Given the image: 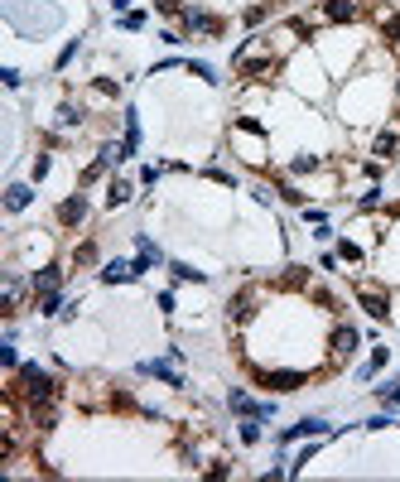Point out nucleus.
Instances as JSON below:
<instances>
[{
    "label": "nucleus",
    "instance_id": "obj_2",
    "mask_svg": "<svg viewBox=\"0 0 400 482\" xmlns=\"http://www.w3.org/2000/svg\"><path fill=\"white\" fill-rule=\"evenodd\" d=\"M184 29L188 34H208V39H222V29H227V20H217L213 10H198V5H184Z\"/></svg>",
    "mask_w": 400,
    "mask_h": 482
},
{
    "label": "nucleus",
    "instance_id": "obj_24",
    "mask_svg": "<svg viewBox=\"0 0 400 482\" xmlns=\"http://www.w3.org/2000/svg\"><path fill=\"white\" fill-rule=\"evenodd\" d=\"M155 10H160V15H184V5H179V0H155Z\"/></svg>",
    "mask_w": 400,
    "mask_h": 482
},
{
    "label": "nucleus",
    "instance_id": "obj_15",
    "mask_svg": "<svg viewBox=\"0 0 400 482\" xmlns=\"http://www.w3.org/2000/svg\"><path fill=\"white\" fill-rule=\"evenodd\" d=\"M299 434H328V420H299L290 434H280V444H290V439H299Z\"/></svg>",
    "mask_w": 400,
    "mask_h": 482
},
{
    "label": "nucleus",
    "instance_id": "obj_16",
    "mask_svg": "<svg viewBox=\"0 0 400 482\" xmlns=\"http://www.w3.org/2000/svg\"><path fill=\"white\" fill-rule=\"evenodd\" d=\"M131 193H135V188L126 184V179H111V188H107V203H111V208H121V203H131Z\"/></svg>",
    "mask_w": 400,
    "mask_h": 482
},
{
    "label": "nucleus",
    "instance_id": "obj_4",
    "mask_svg": "<svg viewBox=\"0 0 400 482\" xmlns=\"http://www.w3.org/2000/svg\"><path fill=\"white\" fill-rule=\"evenodd\" d=\"M357 343H362V338H357V328H352V323H338V328H333V362L352 357V352H357Z\"/></svg>",
    "mask_w": 400,
    "mask_h": 482
},
{
    "label": "nucleus",
    "instance_id": "obj_8",
    "mask_svg": "<svg viewBox=\"0 0 400 482\" xmlns=\"http://www.w3.org/2000/svg\"><path fill=\"white\" fill-rule=\"evenodd\" d=\"M82 217H87V198H82V193H73V198L58 203V222H63V227H78Z\"/></svg>",
    "mask_w": 400,
    "mask_h": 482
},
{
    "label": "nucleus",
    "instance_id": "obj_3",
    "mask_svg": "<svg viewBox=\"0 0 400 482\" xmlns=\"http://www.w3.org/2000/svg\"><path fill=\"white\" fill-rule=\"evenodd\" d=\"M357 304L372 314V319H391V295L386 290H372V285H357Z\"/></svg>",
    "mask_w": 400,
    "mask_h": 482
},
{
    "label": "nucleus",
    "instance_id": "obj_5",
    "mask_svg": "<svg viewBox=\"0 0 400 482\" xmlns=\"http://www.w3.org/2000/svg\"><path fill=\"white\" fill-rule=\"evenodd\" d=\"M227 405H232L237 415H256V420H266V415H275V401L256 405V401H251V396H246V391H232V396H227Z\"/></svg>",
    "mask_w": 400,
    "mask_h": 482
},
{
    "label": "nucleus",
    "instance_id": "obj_19",
    "mask_svg": "<svg viewBox=\"0 0 400 482\" xmlns=\"http://www.w3.org/2000/svg\"><path fill=\"white\" fill-rule=\"evenodd\" d=\"M376 396L386 405H400V381H391V386H376Z\"/></svg>",
    "mask_w": 400,
    "mask_h": 482
},
{
    "label": "nucleus",
    "instance_id": "obj_17",
    "mask_svg": "<svg viewBox=\"0 0 400 482\" xmlns=\"http://www.w3.org/2000/svg\"><path fill=\"white\" fill-rule=\"evenodd\" d=\"M39 314H44V319H54V314H63V295H58V290H49V295H39Z\"/></svg>",
    "mask_w": 400,
    "mask_h": 482
},
{
    "label": "nucleus",
    "instance_id": "obj_13",
    "mask_svg": "<svg viewBox=\"0 0 400 482\" xmlns=\"http://www.w3.org/2000/svg\"><path fill=\"white\" fill-rule=\"evenodd\" d=\"M29 203H34V188H29V184H15V188H5V208H10V213H25Z\"/></svg>",
    "mask_w": 400,
    "mask_h": 482
},
{
    "label": "nucleus",
    "instance_id": "obj_22",
    "mask_svg": "<svg viewBox=\"0 0 400 482\" xmlns=\"http://www.w3.org/2000/svg\"><path fill=\"white\" fill-rule=\"evenodd\" d=\"M266 15H270V5H251V10H246V25H261Z\"/></svg>",
    "mask_w": 400,
    "mask_h": 482
},
{
    "label": "nucleus",
    "instance_id": "obj_14",
    "mask_svg": "<svg viewBox=\"0 0 400 482\" xmlns=\"http://www.w3.org/2000/svg\"><path fill=\"white\" fill-rule=\"evenodd\" d=\"M396 150H400V135L396 131H381V135H376V145H372L376 160H396Z\"/></svg>",
    "mask_w": 400,
    "mask_h": 482
},
{
    "label": "nucleus",
    "instance_id": "obj_7",
    "mask_svg": "<svg viewBox=\"0 0 400 482\" xmlns=\"http://www.w3.org/2000/svg\"><path fill=\"white\" fill-rule=\"evenodd\" d=\"M309 376L304 372H261V386H270V391H299Z\"/></svg>",
    "mask_w": 400,
    "mask_h": 482
},
{
    "label": "nucleus",
    "instance_id": "obj_11",
    "mask_svg": "<svg viewBox=\"0 0 400 482\" xmlns=\"http://www.w3.org/2000/svg\"><path fill=\"white\" fill-rule=\"evenodd\" d=\"M140 376H155V381H164V386H174V391L184 386V376H179V372H169L164 362H140Z\"/></svg>",
    "mask_w": 400,
    "mask_h": 482
},
{
    "label": "nucleus",
    "instance_id": "obj_21",
    "mask_svg": "<svg viewBox=\"0 0 400 482\" xmlns=\"http://www.w3.org/2000/svg\"><path fill=\"white\" fill-rule=\"evenodd\" d=\"M169 270H174V275H179V280H203V270H193V266H184V261H174V266H169Z\"/></svg>",
    "mask_w": 400,
    "mask_h": 482
},
{
    "label": "nucleus",
    "instance_id": "obj_26",
    "mask_svg": "<svg viewBox=\"0 0 400 482\" xmlns=\"http://www.w3.org/2000/svg\"><path fill=\"white\" fill-rule=\"evenodd\" d=\"M396 102H400V78H396Z\"/></svg>",
    "mask_w": 400,
    "mask_h": 482
},
{
    "label": "nucleus",
    "instance_id": "obj_18",
    "mask_svg": "<svg viewBox=\"0 0 400 482\" xmlns=\"http://www.w3.org/2000/svg\"><path fill=\"white\" fill-rule=\"evenodd\" d=\"M92 261H97V246H92V241H82L78 251H73V266H92Z\"/></svg>",
    "mask_w": 400,
    "mask_h": 482
},
{
    "label": "nucleus",
    "instance_id": "obj_12",
    "mask_svg": "<svg viewBox=\"0 0 400 482\" xmlns=\"http://www.w3.org/2000/svg\"><path fill=\"white\" fill-rule=\"evenodd\" d=\"M251 299H256V290H241V295L227 304V319H232V323H246L251 314H256V309H251Z\"/></svg>",
    "mask_w": 400,
    "mask_h": 482
},
{
    "label": "nucleus",
    "instance_id": "obj_9",
    "mask_svg": "<svg viewBox=\"0 0 400 482\" xmlns=\"http://www.w3.org/2000/svg\"><path fill=\"white\" fill-rule=\"evenodd\" d=\"M58 285H63V270L58 266H44V270L29 275V290H34V295H49V290H58Z\"/></svg>",
    "mask_w": 400,
    "mask_h": 482
},
{
    "label": "nucleus",
    "instance_id": "obj_10",
    "mask_svg": "<svg viewBox=\"0 0 400 482\" xmlns=\"http://www.w3.org/2000/svg\"><path fill=\"white\" fill-rule=\"evenodd\" d=\"M102 280H107V285H121V280H140V266H135V261H111V266L102 270Z\"/></svg>",
    "mask_w": 400,
    "mask_h": 482
},
{
    "label": "nucleus",
    "instance_id": "obj_25",
    "mask_svg": "<svg viewBox=\"0 0 400 482\" xmlns=\"http://www.w3.org/2000/svg\"><path fill=\"white\" fill-rule=\"evenodd\" d=\"M338 256H343V261H357V266H362V251H357L352 241H343V246H338Z\"/></svg>",
    "mask_w": 400,
    "mask_h": 482
},
{
    "label": "nucleus",
    "instance_id": "obj_23",
    "mask_svg": "<svg viewBox=\"0 0 400 482\" xmlns=\"http://www.w3.org/2000/svg\"><path fill=\"white\" fill-rule=\"evenodd\" d=\"M0 362H5V367H20V357H15V343H0Z\"/></svg>",
    "mask_w": 400,
    "mask_h": 482
},
{
    "label": "nucleus",
    "instance_id": "obj_20",
    "mask_svg": "<svg viewBox=\"0 0 400 482\" xmlns=\"http://www.w3.org/2000/svg\"><path fill=\"white\" fill-rule=\"evenodd\" d=\"M256 439H261V425H256V415H251V420L241 425V444H256Z\"/></svg>",
    "mask_w": 400,
    "mask_h": 482
},
{
    "label": "nucleus",
    "instance_id": "obj_1",
    "mask_svg": "<svg viewBox=\"0 0 400 482\" xmlns=\"http://www.w3.org/2000/svg\"><path fill=\"white\" fill-rule=\"evenodd\" d=\"M10 391H15V396H25L29 405H49V401H58V391H63V386H58V376H49L39 362H25Z\"/></svg>",
    "mask_w": 400,
    "mask_h": 482
},
{
    "label": "nucleus",
    "instance_id": "obj_6",
    "mask_svg": "<svg viewBox=\"0 0 400 482\" xmlns=\"http://www.w3.org/2000/svg\"><path fill=\"white\" fill-rule=\"evenodd\" d=\"M357 15H362L357 0H323V20H333V25H347V20H357Z\"/></svg>",
    "mask_w": 400,
    "mask_h": 482
}]
</instances>
